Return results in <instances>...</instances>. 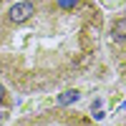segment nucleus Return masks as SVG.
<instances>
[{
	"label": "nucleus",
	"instance_id": "obj_4",
	"mask_svg": "<svg viewBox=\"0 0 126 126\" xmlns=\"http://www.w3.org/2000/svg\"><path fill=\"white\" fill-rule=\"evenodd\" d=\"M56 3H58V8H66V10H68V8H73V5H76L78 0H56Z\"/></svg>",
	"mask_w": 126,
	"mask_h": 126
},
{
	"label": "nucleus",
	"instance_id": "obj_5",
	"mask_svg": "<svg viewBox=\"0 0 126 126\" xmlns=\"http://www.w3.org/2000/svg\"><path fill=\"white\" fill-rule=\"evenodd\" d=\"M5 101V88H3V83H0V103Z\"/></svg>",
	"mask_w": 126,
	"mask_h": 126
},
{
	"label": "nucleus",
	"instance_id": "obj_1",
	"mask_svg": "<svg viewBox=\"0 0 126 126\" xmlns=\"http://www.w3.org/2000/svg\"><path fill=\"white\" fill-rule=\"evenodd\" d=\"M33 13H35V5L28 3V0H23V3H15L13 8L8 10V20L15 23V25H20V23H25V20L33 18Z\"/></svg>",
	"mask_w": 126,
	"mask_h": 126
},
{
	"label": "nucleus",
	"instance_id": "obj_2",
	"mask_svg": "<svg viewBox=\"0 0 126 126\" xmlns=\"http://www.w3.org/2000/svg\"><path fill=\"white\" fill-rule=\"evenodd\" d=\"M111 38L116 40V43H124V40H126V18H119L116 23H113V28H111Z\"/></svg>",
	"mask_w": 126,
	"mask_h": 126
},
{
	"label": "nucleus",
	"instance_id": "obj_3",
	"mask_svg": "<svg viewBox=\"0 0 126 126\" xmlns=\"http://www.w3.org/2000/svg\"><path fill=\"white\" fill-rule=\"evenodd\" d=\"M78 96H81L78 91H68V93H63V96L58 98V103H63V106H66V103H71V101H78Z\"/></svg>",
	"mask_w": 126,
	"mask_h": 126
}]
</instances>
